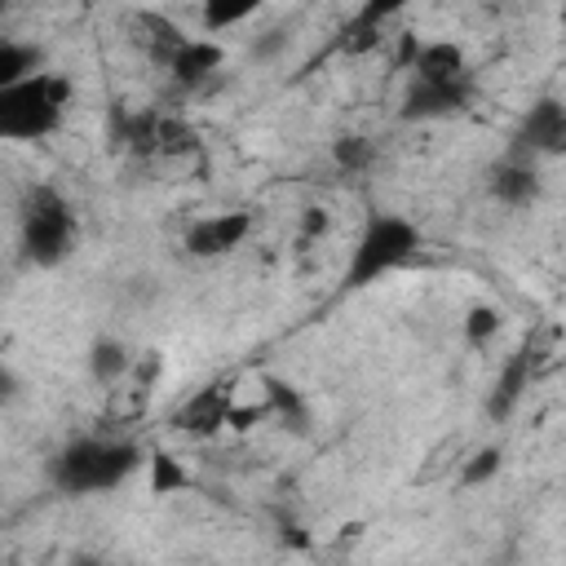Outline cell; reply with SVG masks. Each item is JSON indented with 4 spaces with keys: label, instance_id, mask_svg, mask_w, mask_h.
Returning <instances> with one entry per match:
<instances>
[{
    "label": "cell",
    "instance_id": "cell-5",
    "mask_svg": "<svg viewBox=\"0 0 566 566\" xmlns=\"http://www.w3.org/2000/svg\"><path fill=\"white\" fill-rule=\"evenodd\" d=\"M509 155L513 159H526V164H535L539 155H566V102L553 97V93L535 97L522 111L517 128H513Z\"/></svg>",
    "mask_w": 566,
    "mask_h": 566
},
{
    "label": "cell",
    "instance_id": "cell-16",
    "mask_svg": "<svg viewBox=\"0 0 566 566\" xmlns=\"http://www.w3.org/2000/svg\"><path fill=\"white\" fill-rule=\"evenodd\" d=\"M128 349L115 340V336H97L93 340V349H88V376L97 380V385H115L124 371H128Z\"/></svg>",
    "mask_w": 566,
    "mask_h": 566
},
{
    "label": "cell",
    "instance_id": "cell-1",
    "mask_svg": "<svg viewBox=\"0 0 566 566\" xmlns=\"http://www.w3.org/2000/svg\"><path fill=\"white\" fill-rule=\"evenodd\" d=\"M142 464V451L133 442L115 438H75L49 460V482L62 495H102L115 491L124 478H133Z\"/></svg>",
    "mask_w": 566,
    "mask_h": 566
},
{
    "label": "cell",
    "instance_id": "cell-24",
    "mask_svg": "<svg viewBox=\"0 0 566 566\" xmlns=\"http://www.w3.org/2000/svg\"><path fill=\"white\" fill-rule=\"evenodd\" d=\"M279 49H287V27H283V31H279V27H274V31H265V35L252 44V57H261V62H265V57H274Z\"/></svg>",
    "mask_w": 566,
    "mask_h": 566
},
{
    "label": "cell",
    "instance_id": "cell-4",
    "mask_svg": "<svg viewBox=\"0 0 566 566\" xmlns=\"http://www.w3.org/2000/svg\"><path fill=\"white\" fill-rule=\"evenodd\" d=\"M420 248V226L402 212H371L354 252H349V265H345V287H367L376 279H385L389 270L407 265Z\"/></svg>",
    "mask_w": 566,
    "mask_h": 566
},
{
    "label": "cell",
    "instance_id": "cell-8",
    "mask_svg": "<svg viewBox=\"0 0 566 566\" xmlns=\"http://www.w3.org/2000/svg\"><path fill=\"white\" fill-rule=\"evenodd\" d=\"M535 363H539V340L526 336V340L504 358V367H500V376H495V385H491V394H486V416H491V420H509V416L517 411L522 394L531 389Z\"/></svg>",
    "mask_w": 566,
    "mask_h": 566
},
{
    "label": "cell",
    "instance_id": "cell-20",
    "mask_svg": "<svg viewBox=\"0 0 566 566\" xmlns=\"http://www.w3.org/2000/svg\"><path fill=\"white\" fill-rule=\"evenodd\" d=\"M199 146H203L199 133L181 115H164L159 119V155H177L181 159V155H199Z\"/></svg>",
    "mask_w": 566,
    "mask_h": 566
},
{
    "label": "cell",
    "instance_id": "cell-22",
    "mask_svg": "<svg viewBox=\"0 0 566 566\" xmlns=\"http://www.w3.org/2000/svg\"><path fill=\"white\" fill-rule=\"evenodd\" d=\"M500 464H504V451H500V447L473 451V460L460 464V486H486V482L500 473Z\"/></svg>",
    "mask_w": 566,
    "mask_h": 566
},
{
    "label": "cell",
    "instance_id": "cell-26",
    "mask_svg": "<svg viewBox=\"0 0 566 566\" xmlns=\"http://www.w3.org/2000/svg\"><path fill=\"white\" fill-rule=\"evenodd\" d=\"M327 234V212L323 208H305L301 212V239H318Z\"/></svg>",
    "mask_w": 566,
    "mask_h": 566
},
{
    "label": "cell",
    "instance_id": "cell-17",
    "mask_svg": "<svg viewBox=\"0 0 566 566\" xmlns=\"http://www.w3.org/2000/svg\"><path fill=\"white\" fill-rule=\"evenodd\" d=\"M146 486H150V495H177V491H186L190 486V473H186V464L177 460V455H168V451H150L146 455Z\"/></svg>",
    "mask_w": 566,
    "mask_h": 566
},
{
    "label": "cell",
    "instance_id": "cell-21",
    "mask_svg": "<svg viewBox=\"0 0 566 566\" xmlns=\"http://www.w3.org/2000/svg\"><path fill=\"white\" fill-rule=\"evenodd\" d=\"M256 13V0H212V4H203V13H199V22H203V31H226V27H234V22H243V18H252Z\"/></svg>",
    "mask_w": 566,
    "mask_h": 566
},
{
    "label": "cell",
    "instance_id": "cell-19",
    "mask_svg": "<svg viewBox=\"0 0 566 566\" xmlns=\"http://www.w3.org/2000/svg\"><path fill=\"white\" fill-rule=\"evenodd\" d=\"M371 159H376V142L363 137V133H345V137L332 142V164L340 172H367Z\"/></svg>",
    "mask_w": 566,
    "mask_h": 566
},
{
    "label": "cell",
    "instance_id": "cell-2",
    "mask_svg": "<svg viewBox=\"0 0 566 566\" xmlns=\"http://www.w3.org/2000/svg\"><path fill=\"white\" fill-rule=\"evenodd\" d=\"M18 243H22V261L35 270H53L62 265L75 243H80V221L71 199L57 186H27L22 203H18Z\"/></svg>",
    "mask_w": 566,
    "mask_h": 566
},
{
    "label": "cell",
    "instance_id": "cell-12",
    "mask_svg": "<svg viewBox=\"0 0 566 566\" xmlns=\"http://www.w3.org/2000/svg\"><path fill=\"white\" fill-rule=\"evenodd\" d=\"M226 62V49L217 40H186L172 57H168V75L181 84V88H199L212 80V71H221Z\"/></svg>",
    "mask_w": 566,
    "mask_h": 566
},
{
    "label": "cell",
    "instance_id": "cell-6",
    "mask_svg": "<svg viewBox=\"0 0 566 566\" xmlns=\"http://www.w3.org/2000/svg\"><path fill=\"white\" fill-rule=\"evenodd\" d=\"M478 97V75H460V80H411V88L402 93V119L420 124V119H451L464 115Z\"/></svg>",
    "mask_w": 566,
    "mask_h": 566
},
{
    "label": "cell",
    "instance_id": "cell-10",
    "mask_svg": "<svg viewBox=\"0 0 566 566\" xmlns=\"http://www.w3.org/2000/svg\"><path fill=\"white\" fill-rule=\"evenodd\" d=\"M486 190H491V199L504 203V208H531V203L539 199L544 181H539V168H535V164L504 155V159L486 172Z\"/></svg>",
    "mask_w": 566,
    "mask_h": 566
},
{
    "label": "cell",
    "instance_id": "cell-11",
    "mask_svg": "<svg viewBox=\"0 0 566 566\" xmlns=\"http://www.w3.org/2000/svg\"><path fill=\"white\" fill-rule=\"evenodd\" d=\"M159 111H128V106H111L106 133L115 150H133V155H159Z\"/></svg>",
    "mask_w": 566,
    "mask_h": 566
},
{
    "label": "cell",
    "instance_id": "cell-18",
    "mask_svg": "<svg viewBox=\"0 0 566 566\" xmlns=\"http://www.w3.org/2000/svg\"><path fill=\"white\" fill-rule=\"evenodd\" d=\"M500 327H504V314H500V305H486V301L469 305L464 318H460V332H464V340H469L473 349H482L486 340H495Z\"/></svg>",
    "mask_w": 566,
    "mask_h": 566
},
{
    "label": "cell",
    "instance_id": "cell-14",
    "mask_svg": "<svg viewBox=\"0 0 566 566\" xmlns=\"http://www.w3.org/2000/svg\"><path fill=\"white\" fill-rule=\"evenodd\" d=\"M265 385V407H270V416H279L287 429H305V420H310V407H305V398H301V389L292 385V380H279V376H265L261 380Z\"/></svg>",
    "mask_w": 566,
    "mask_h": 566
},
{
    "label": "cell",
    "instance_id": "cell-9",
    "mask_svg": "<svg viewBox=\"0 0 566 566\" xmlns=\"http://www.w3.org/2000/svg\"><path fill=\"white\" fill-rule=\"evenodd\" d=\"M230 411H234L230 385H203V389H195V394L172 411V429H181V433H190V438H212L217 429L230 424Z\"/></svg>",
    "mask_w": 566,
    "mask_h": 566
},
{
    "label": "cell",
    "instance_id": "cell-27",
    "mask_svg": "<svg viewBox=\"0 0 566 566\" xmlns=\"http://www.w3.org/2000/svg\"><path fill=\"white\" fill-rule=\"evenodd\" d=\"M71 566H102V562H97V557H75Z\"/></svg>",
    "mask_w": 566,
    "mask_h": 566
},
{
    "label": "cell",
    "instance_id": "cell-25",
    "mask_svg": "<svg viewBox=\"0 0 566 566\" xmlns=\"http://www.w3.org/2000/svg\"><path fill=\"white\" fill-rule=\"evenodd\" d=\"M265 416H270V407H265V402H256V407H234V411H230V429L248 433V429H252L256 420H265Z\"/></svg>",
    "mask_w": 566,
    "mask_h": 566
},
{
    "label": "cell",
    "instance_id": "cell-7",
    "mask_svg": "<svg viewBox=\"0 0 566 566\" xmlns=\"http://www.w3.org/2000/svg\"><path fill=\"white\" fill-rule=\"evenodd\" d=\"M248 234H252V212H212L186 226L181 248L195 261H212V256H230Z\"/></svg>",
    "mask_w": 566,
    "mask_h": 566
},
{
    "label": "cell",
    "instance_id": "cell-13",
    "mask_svg": "<svg viewBox=\"0 0 566 566\" xmlns=\"http://www.w3.org/2000/svg\"><path fill=\"white\" fill-rule=\"evenodd\" d=\"M411 71H416V80H460V75H469V57L455 40H429V44H420Z\"/></svg>",
    "mask_w": 566,
    "mask_h": 566
},
{
    "label": "cell",
    "instance_id": "cell-23",
    "mask_svg": "<svg viewBox=\"0 0 566 566\" xmlns=\"http://www.w3.org/2000/svg\"><path fill=\"white\" fill-rule=\"evenodd\" d=\"M398 9H402L398 0H371V4H363V9L354 13V18H363V22H371V27H380V22H385V18H394Z\"/></svg>",
    "mask_w": 566,
    "mask_h": 566
},
{
    "label": "cell",
    "instance_id": "cell-15",
    "mask_svg": "<svg viewBox=\"0 0 566 566\" xmlns=\"http://www.w3.org/2000/svg\"><path fill=\"white\" fill-rule=\"evenodd\" d=\"M40 62L44 53L35 44H22V40H0V88H13L31 75H40Z\"/></svg>",
    "mask_w": 566,
    "mask_h": 566
},
{
    "label": "cell",
    "instance_id": "cell-3",
    "mask_svg": "<svg viewBox=\"0 0 566 566\" xmlns=\"http://www.w3.org/2000/svg\"><path fill=\"white\" fill-rule=\"evenodd\" d=\"M71 97H75V88L57 71H40L13 88H0V137L35 142V137L57 133Z\"/></svg>",
    "mask_w": 566,
    "mask_h": 566
}]
</instances>
